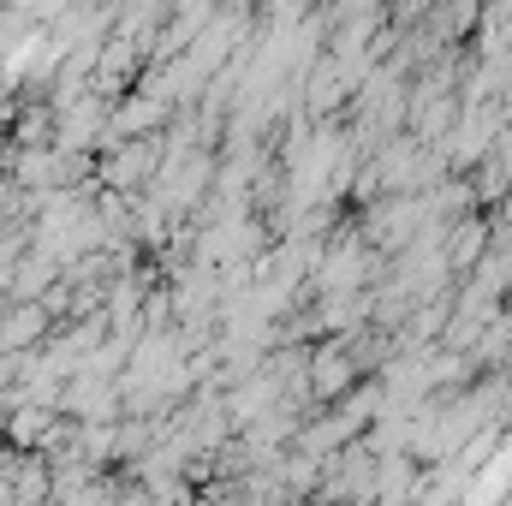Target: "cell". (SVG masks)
I'll list each match as a JSON object with an SVG mask.
<instances>
[{
	"mask_svg": "<svg viewBox=\"0 0 512 506\" xmlns=\"http://www.w3.org/2000/svg\"><path fill=\"white\" fill-rule=\"evenodd\" d=\"M507 483H512V453H501V465H489V471H483V483H477V495H471V506L501 501V495H507Z\"/></svg>",
	"mask_w": 512,
	"mask_h": 506,
	"instance_id": "obj_1",
	"label": "cell"
}]
</instances>
